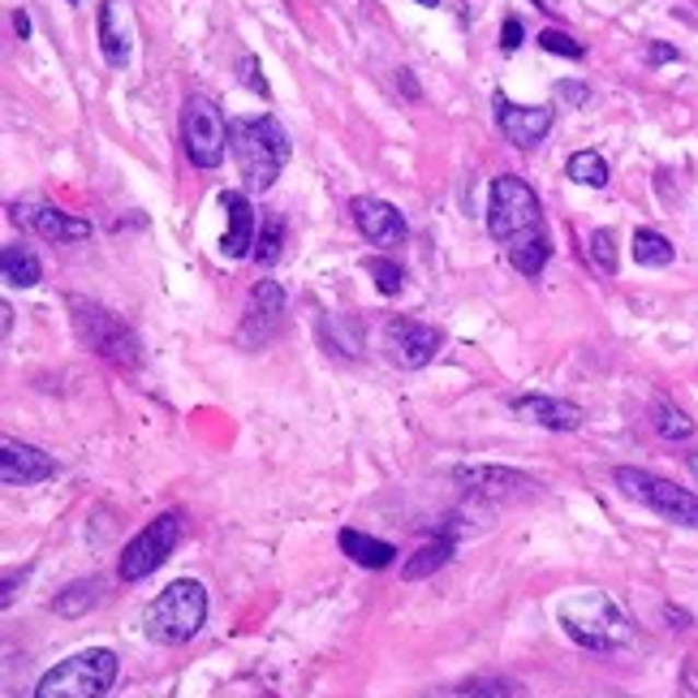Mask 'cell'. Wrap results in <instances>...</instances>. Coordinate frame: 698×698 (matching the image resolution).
Segmentation results:
<instances>
[{
  "label": "cell",
  "mask_w": 698,
  "mask_h": 698,
  "mask_svg": "<svg viewBox=\"0 0 698 698\" xmlns=\"http://www.w3.org/2000/svg\"><path fill=\"white\" fill-rule=\"evenodd\" d=\"M229 147H233V160H237V173L246 182V190H272L289 160V135L272 113L264 117H233L229 121Z\"/></svg>",
  "instance_id": "obj_1"
},
{
  "label": "cell",
  "mask_w": 698,
  "mask_h": 698,
  "mask_svg": "<svg viewBox=\"0 0 698 698\" xmlns=\"http://www.w3.org/2000/svg\"><path fill=\"white\" fill-rule=\"evenodd\" d=\"M560 626L586 651H621L633 642V621L604 591H582L569 604H560Z\"/></svg>",
  "instance_id": "obj_2"
},
{
  "label": "cell",
  "mask_w": 698,
  "mask_h": 698,
  "mask_svg": "<svg viewBox=\"0 0 698 698\" xmlns=\"http://www.w3.org/2000/svg\"><path fill=\"white\" fill-rule=\"evenodd\" d=\"M208 621V591L203 582L195 578H177L168 582L142 613V626H147V638L151 642H164V647H182L190 642Z\"/></svg>",
  "instance_id": "obj_3"
},
{
  "label": "cell",
  "mask_w": 698,
  "mask_h": 698,
  "mask_svg": "<svg viewBox=\"0 0 698 698\" xmlns=\"http://www.w3.org/2000/svg\"><path fill=\"white\" fill-rule=\"evenodd\" d=\"M117 682V651L91 647L48 668L35 686V698H104Z\"/></svg>",
  "instance_id": "obj_4"
},
{
  "label": "cell",
  "mask_w": 698,
  "mask_h": 698,
  "mask_svg": "<svg viewBox=\"0 0 698 698\" xmlns=\"http://www.w3.org/2000/svg\"><path fill=\"white\" fill-rule=\"evenodd\" d=\"M70 311H73V328H78V337L86 341V346L95 349L100 358H108V362H117V367H139L142 362V341L135 337V328L117 315V311H108V306H100V302H91V298H70Z\"/></svg>",
  "instance_id": "obj_5"
},
{
  "label": "cell",
  "mask_w": 698,
  "mask_h": 698,
  "mask_svg": "<svg viewBox=\"0 0 698 698\" xmlns=\"http://www.w3.org/2000/svg\"><path fill=\"white\" fill-rule=\"evenodd\" d=\"M488 233L496 237V242H504V246H513V242H522V237L544 233V208H539V195H535L522 177L504 173V177H496V182H491Z\"/></svg>",
  "instance_id": "obj_6"
},
{
  "label": "cell",
  "mask_w": 698,
  "mask_h": 698,
  "mask_svg": "<svg viewBox=\"0 0 698 698\" xmlns=\"http://www.w3.org/2000/svg\"><path fill=\"white\" fill-rule=\"evenodd\" d=\"M613 484L626 491L629 500H638L642 509H651V513H660V517H668V522H677V526L698 531L695 491L677 488V484H668V479H660V475H651V470H638V466H617Z\"/></svg>",
  "instance_id": "obj_7"
},
{
  "label": "cell",
  "mask_w": 698,
  "mask_h": 698,
  "mask_svg": "<svg viewBox=\"0 0 698 698\" xmlns=\"http://www.w3.org/2000/svg\"><path fill=\"white\" fill-rule=\"evenodd\" d=\"M182 147L190 155V164L216 168L229 151V121L220 113V104L208 95H190L182 104Z\"/></svg>",
  "instance_id": "obj_8"
},
{
  "label": "cell",
  "mask_w": 698,
  "mask_h": 698,
  "mask_svg": "<svg viewBox=\"0 0 698 698\" xmlns=\"http://www.w3.org/2000/svg\"><path fill=\"white\" fill-rule=\"evenodd\" d=\"M177 539H182V513L151 517L139 535L126 544V552H121V578L126 582H142L147 573H155L164 560L173 557Z\"/></svg>",
  "instance_id": "obj_9"
},
{
  "label": "cell",
  "mask_w": 698,
  "mask_h": 698,
  "mask_svg": "<svg viewBox=\"0 0 698 698\" xmlns=\"http://www.w3.org/2000/svg\"><path fill=\"white\" fill-rule=\"evenodd\" d=\"M440 346H444L440 328H431V324H422V319L397 315V319L384 324V353H388V362H397L402 371L427 367V362L440 353Z\"/></svg>",
  "instance_id": "obj_10"
},
{
  "label": "cell",
  "mask_w": 698,
  "mask_h": 698,
  "mask_svg": "<svg viewBox=\"0 0 698 698\" xmlns=\"http://www.w3.org/2000/svg\"><path fill=\"white\" fill-rule=\"evenodd\" d=\"M491 108H496V126H500V135L513 142L517 151H531V147H539V142L548 139V130H552V108H544V104H513L504 91H496L491 95Z\"/></svg>",
  "instance_id": "obj_11"
},
{
  "label": "cell",
  "mask_w": 698,
  "mask_h": 698,
  "mask_svg": "<svg viewBox=\"0 0 698 698\" xmlns=\"http://www.w3.org/2000/svg\"><path fill=\"white\" fill-rule=\"evenodd\" d=\"M349 216H353L358 233H362L371 246H384V251H393V246H406V237H410V229H406V216L393 208L388 199L358 195V199L349 203Z\"/></svg>",
  "instance_id": "obj_12"
},
{
  "label": "cell",
  "mask_w": 698,
  "mask_h": 698,
  "mask_svg": "<svg viewBox=\"0 0 698 698\" xmlns=\"http://www.w3.org/2000/svg\"><path fill=\"white\" fill-rule=\"evenodd\" d=\"M280 315H284V289L277 280H259L251 289V302H246V315H242V346L272 341L280 328Z\"/></svg>",
  "instance_id": "obj_13"
},
{
  "label": "cell",
  "mask_w": 698,
  "mask_h": 698,
  "mask_svg": "<svg viewBox=\"0 0 698 698\" xmlns=\"http://www.w3.org/2000/svg\"><path fill=\"white\" fill-rule=\"evenodd\" d=\"M9 216L18 224H31L44 242H86L91 237V220L70 216L53 203H9Z\"/></svg>",
  "instance_id": "obj_14"
},
{
  "label": "cell",
  "mask_w": 698,
  "mask_h": 698,
  "mask_svg": "<svg viewBox=\"0 0 698 698\" xmlns=\"http://www.w3.org/2000/svg\"><path fill=\"white\" fill-rule=\"evenodd\" d=\"M453 484H462L470 496H484V500H513V496H531L539 488L531 475L504 470V466H457Z\"/></svg>",
  "instance_id": "obj_15"
},
{
  "label": "cell",
  "mask_w": 698,
  "mask_h": 698,
  "mask_svg": "<svg viewBox=\"0 0 698 698\" xmlns=\"http://www.w3.org/2000/svg\"><path fill=\"white\" fill-rule=\"evenodd\" d=\"M220 208H224V237H220V251H224L229 259L255 255L259 220H255V208H251L246 190H224V195H220Z\"/></svg>",
  "instance_id": "obj_16"
},
{
  "label": "cell",
  "mask_w": 698,
  "mask_h": 698,
  "mask_svg": "<svg viewBox=\"0 0 698 698\" xmlns=\"http://www.w3.org/2000/svg\"><path fill=\"white\" fill-rule=\"evenodd\" d=\"M53 475H57L53 453H44L35 444H22V440H4V449H0V479H4V488H31V484H44Z\"/></svg>",
  "instance_id": "obj_17"
},
{
  "label": "cell",
  "mask_w": 698,
  "mask_h": 698,
  "mask_svg": "<svg viewBox=\"0 0 698 698\" xmlns=\"http://www.w3.org/2000/svg\"><path fill=\"white\" fill-rule=\"evenodd\" d=\"M509 410L517 419L539 422L548 431H578L582 427V410L573 402H560V397H548V393H526V397H513Z\"/></svg>",
  "instance_id": "obj_18"
},
{
  "label": "cell",
  "mask_w": 698,
  "mask_h": 698,
  "mask_svg": "<svg viewBox=\"0 0 698 698\" xmlns=\"http://www.w3.org/2000/svg\"><path fill=\"white\" fill-rule=\"evenodd\" d=\"M121 0H100V48H104V61L113 70H126L130 61V31L121 22Z\"/></svg>",
  "instance_id": "obj_19"
},
{
  "label": "cell",
  "mask_w": 698,
  "mask_h": 698,
  "mask_svg": "<svg viewBox=\"0 0 698 698\" xmlns=\"http://www.w3.org/2000/svg\"><path fill=\"white\" fill-rule=\"evenodd\" d=\"M427 698H531V695H526V686H522V682L488 673V677H466V682L440 686V690H431Z\"/></svg>",
  "instance_id": "obj_20"
},
{
  "label": "cell",
  "mask_w": 698,
  "mask_h": 698,
  "mask_svg": "<svg viewBox=\"0 0 698 698\" xmlns=\"http://www.w3.org/2000/svg\"><path fill=\"white\" fill-rule=\"evenodd\" d=\"M337 544H341V552H346L353 565H362V569H388V565L397 560V548H393V544H384V539H375V535H362V531H353V526H346V531L337 535Z\"/></svg>",
  "instance_id": "obj_21"
},
{
  "label": "cell",
  "mask_w": 698,
  "mask_h": 698,
  "mask_svg": "<svg viewBox=\"0 0 698 698\" xmlns=\"http://www.w3.org/2000/svg\"><path fill=\"white\" fill-rule=\"evenodd\" d=\"M0 272H4V284H13V289H35L44 280V264L26 246H4L0 251Z\"/></svg>",
  "instance_id": "obj_22"
},
{
  "label": "cell",
  "mask_w": 698,
  "mask_h": 698,
  "mask_svg": "<svg viewBox=\"0 0 698 698\" xmlns=\"http://www.w3.org/2000/svg\"><path fill=\"white\" fill-rule=\"evenodd\" d=\"M504 251H509V264H513L522 277H539V272L548 268V259H552V242H548V233L522 237V242H513V246H504Z\"/></svg>",
  "instance_id": "obj_23"
},
{
  "label": "cell",
  "mask_w": 698,
  "mask_h": 698,
  "mask_svg": "<svg viewBox=\"0 0 698 698\" xmlns=\"http://www.w3.org/2000/svg\"><path fill=\"white\" fill-rule=\"evenodd\" d=\"M453 552H457V548H453V539H449V535H440V539L422 544L419 552H415V557L402 565V573H406L410 582H419V578H431L435 569H444V565L453 560Z\"/></svg>",
  "instance_id": "obj_24"
},
{
  "label": "cell",
  "mask_w": 698,
  "mask_h": 698,
  "mask_svg": "<svg viewBox=\"0 0 698 698\" xmlns=\"http://www.w3.org/2000/svg\"><path fill=\"white\" fill-rule=\"evenodd\" d=\"M565 173H569V182H578V186H586V190H604L608 186V160L600 155V151H573L569 155V164H565Z\"/></svg>",
  "instance_id": "obj_25"
},
{
  "label": "cell",
  "mask_w": 698,
  "mask_h": 698,
  "mask_svg": "<svg viewBox=\"0 0 698 698\" xmlns=\"http://www.w3.org/2000/svg\"><path fill=\"white\" fill-rule=\"evenodd\" d=\"M284 233H289V224H284V216L280 211H268L264 216V224H259V237H255V264L259 268H272L280 259V251H284Z\"/></svg>",
  "instance_id": "obj_26"
},
{
  "label": "cell",
  "mask_w": 698,
  "mask_h": 698,
  "mask_svg": "<svg viewBox=\"0 0 698 698\" xmlns=\"http://www.w3.org/2000/svg\"><path fill=\"white\" fill-rule=\"evenodd\" d=\"M633 259L642 268H668L677 259V246L664 233H655V229H638L633 233Z\"/></svg>",
  "instance_id": "obj_27"
},
{
  "label": "cell",
  "mask_w": 698,
  "mask_h": 698,
  "mask_svg": "<svg viewBox=\"0 0 698 698\" xmlns=\"http://www.w3.org/2000/svg\"><path fill=\"white\" fill-rule=\"evenodd\" d=\"M100 591H104L100 578H78V582H70V586L57 595L53 608H57L61 617H82V613H91V608L100 604Z\"/></svg>",
  "instance_id": "obj_28"
},
{
  "label": "cell",
  "mask_w": 698,
  "mask_h": 698,
  "mask_svg": "<svg viewBox=\"0 0 698 698\" xmlns=\"http://www.w3.org/2000/svg\"><path fill=\"white\" fill-rule=\"evenodd\" d=\"M651 427H655V435H664V440H690V435H695V419L682 415V410L668 406V402H655V406H651Z\"/></svg>",
  "instance_id": "obj_29"
},
{
  "label": "cell",
  "mask_w": 698,
  "mask_h": 698,
  "mask_svg": "<svg viewBox=\"0 0 698 698\" xmlns=\"http://www.w3.org/2000/svg\"><path fill=\"white\" fill-rule=\"evenodd\" d=\"M367 277L375 280V289L384 293V298H393V293H402L406 289V268L397 264V259H384V255H371L367 264Z\"/></svg>",
  "instance_id": "obj_30"
},
{
  "label": "cell",
  "mask_w": 698,
  "mask_h": 698,
  "mask_svg": "<svg viewBox=\"0 0 698 698\" xmlns=\"http://www.w3.org/2000/svg\"><path fill=\"white\" fill-rule=\"evenodd\" d=\"M591 264H595L604 277L617 272V233H613V229H595V233H591Z\"/></svg>",
  "instance_id": "obj_31"
},
{
  "label": "cell",
  "mask_w": 698,
  "mask_h": 698,
  "mask_svg": "<svg viewBox=\"0 0 698 698\" xmlns=\"http://www.w3.org/2000/svg\"><path fill=\"white\" fill-rule=\"evenodd\" d=\"M539 48H544V53H557V57H569V61H582V57H586V48H582L573 35L557 31V26L539 31Z\"/></svg>",
  "instance_id": "obj_32"
},
{
  "label": "cell",
  "mask_w": 698,
  "mask_h": 698,
  "mask_svg": "<svg viewBox=\"0 0 698 698\" xmlns=\"http://www.w3.org/2000/svg\"><path fill=\"white\" fill-rule=\"evenodd\" d=\"M237 70H242V82L259 95V100H272V86H268V78H264V66H259V57L255 53H246L242 61H237Z\"/></svg>",
  "instance_id": "obj_33"
},
{
  "label": "cell",
  "mask_w": 698,
  "mask_h": 698,
  "mask_svg": "<svg viewBox=\"0 0 698 698\" xmlns=\"http://www.w3.org/2000/svg\"><path fill=\"white\" fill-rule=\"evenodd\" d=\"M557 100H560V104H573V108H582V104H591V86H586V82H573V78H565V82H557Z\"/></svg>",
  "instance_id": "obj_34"
},
{
  "label": "cell",
  "mask_w": 698,
  "mask_h": 698,
  "mask_svg": "<svg viewBox=\"0 0 698 698\" xmlns=\"http://www.w3.org/2000/svg\"><path fill=\"white\" fill-rule=\"evenodd\" d=\"M522 39H526L522 18H504V26H500V53H517V48H522Z\"/></svg>",
  "instance_id": "obj_35"
},
{
  "label": "cell",
  "mask_w": 698,
  "mask_h": 698,
  "mask_svg": "<svg viewBox=\"0 0 698 698\" xmlns=\"http://www.w3.org/2000/svg\"><path fill=\"white\" fill-rule=\"evenodd\" d=\"M647 61H651V66H668V61H677V48H673V44H651V48H647Z\"/></svg>",
  "instance_id": "obj_36"
},
{
  "label": "cell",
  "mask_w": 698,
  "mask_h": 698,
  "mask_svg": "<svg viewBox=\"0 0 698 698\" xmlns=\"http://www.w3.org/2000/svg\"><path fill=\"white\" fill-rule=\"evenodd\" d=\"M397 86H402V91H406L410 100H419V95H422V91H419V82H415V73H410V70H402V73H397Z\"/></svg>",
  "instance_id": "obj_37"
},
{
  "label": "cell",
  "mask_w": 698,
  "mask_h": 698,
  "mask_svg": "<svg viewBox=\"0 0 698 698\" xmlns=\"http://www.w3.org/2000/svg\"><path fill=\"white\" fill-rule=\"evenodd\" d=\"M664 617L673 621V629H686V626H690V613H682V608H673V604L664 608Z\"/></svg>",
  "instance_id": "obj_38"
},
{
  "label": "cell",
  "mask_w": 698,
  "mask_h": 698,
  "mask_svg": "<svg viewBox=\"0 0 698 698\" xmlns=\"http://www.w3.org/2000/svg\"><path fill=\"white\" fill-rule=\"evenodd\" d=\"M13 31H18V39H26V35H31V18H26V9H18V13H13Z\"/></svg>",
  "instance_id": "obj_39"
},
{
  "label": "cell",
  "mask_w": 698,
  "mask_h": 698,
  "mask_svg": "<svg viewBox=\"0 0 698 698\" xmlns=\"http://www.w3.org/2000/svg\"><path fill=\"white\" fill-rule=\"evenodd\" d=\"M686 466H690V475L698 479V453H690V457H686Z\"/></svg>",
  "instance_id": "obj_40"
},
{
  "label": "cell",
  "mask_w": 698,
  "mask_h": 698,
  "mask_svg": "<svg viewBox=\"0 0 698 698\" xmlns=\"http://www.w3.org/2000/svg\"><path fill=\"white\" fill-rule=\"evenodd\" d=\"M415 4H427V9H431V4H440V0H415Z\"/></svg>",
  "instance_id": "obj_41"
},
{
  "label": "cell",
  "mask_w": 698,
  "mask_h": 698,
  "mask_svg": "<svg viewBox=\"0 0 698 698\" xmlns=\"http://www.w3.org/2000/svg\"><path fill=\"white\" fill-rule=\"evenodd\" d=\"M66 4H82V0H66Z\"/></svg>",
  "instance_id": "obj_42"
}]
</instances>
